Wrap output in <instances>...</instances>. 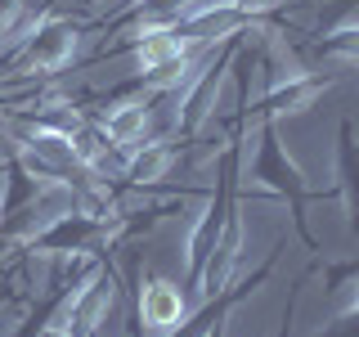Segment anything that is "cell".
<instances>
[{"label":"cell","instance_id":"2","mask_svg":"<svg viewBox=\"0 0 359 337\" xmlns=\"http://www.w3.org/2000/svg\"><path fill=\"white\" fill-rule=\"evenodd\" d=\"M189 315H194V301H189L184 284H175L166 275H153L140 288V324L149 337H171Z\"/></svg>","mask_w":359,"mask_h":337},{"label":"cell","instance_id":"3","mask_svg":"<svg viewBox=\"0 0 359 337\" xmlns=\"http://www.w3.org/2000/svg\"><path fill=\"white\" fill-rule=\"evenodd\" d=\"M149 108H153V90L149 95H135V99H121V104H112L104 112L99 131L112 144H121V149H135L140 140H149Z\"/></svg>","mask_w":359,"mask_h":337},{"label":"cell","instance_id":"1","mask_svg":"<svg viewBox=\"0 0 359 337\" xmlns=\"http://www.w3.org/2000/svg\"><path fill=\"white\" fill-rule=\"evenodd\" d=\"M81 27L67 18H54L45 14L36 22V32H32L27 41L18 45L14 54V72H36V77H54L63 72V67H72V59L81 54Z\"/></svg>","mask_w":359,"mask_h":337}]
</instances>
